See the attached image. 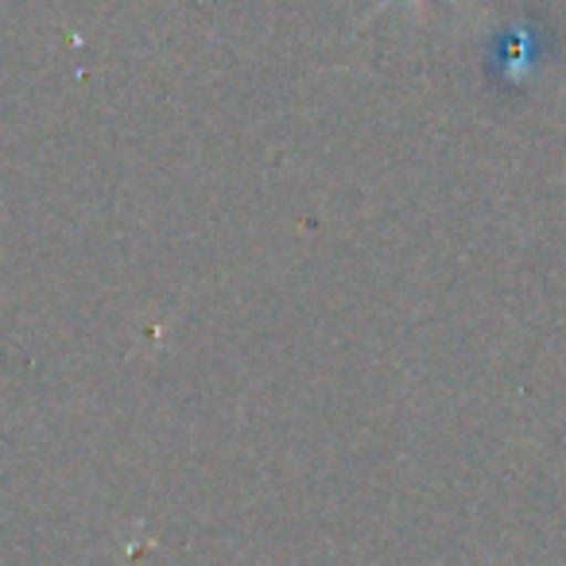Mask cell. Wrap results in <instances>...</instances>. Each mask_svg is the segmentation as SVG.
Instances as JSON below:
<instances>
[{
    "mask_svg": "<svg viewBox=\"0 0 566 566\" xmlns=\"http://www.w3.org/2000/svg\"><path fill=\"white\" fill-rule=\"evenodd\" d=\"M388 4H396V0H380V4H377V12H380V9H388ZM450 4H454V0H450ZM411 9L419 12V9H423V0H411ZM454 9H458V4H454Z\"/></svg>",
    "mask_w": 566,
    "mask_h": 566,
    "instance_id": "6da1fadb",
    "label": "cell"
}]
</instances>
